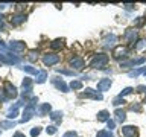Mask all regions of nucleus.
<instances>
[{
	"mask_svg": "<svg viewBox=\"0 0 146 137\" xmlns=\"http://www.w3.org/2000/svg\"><path fill=\"white\" fill-rule=\"evenodd\" d=\"M132 91H134V90H132V88H131V87H126V88H125V90H123V91H122V93H120V94H119V96H120V98H123V96H126V94H129V93H132Z\"/></svg>",
	"mask_w": 146,
	"mask_h": 137,
	"instance_id": "c756f323",
	"label": "nucleus"
},
{
	"mask_svg": "<svg viewBox=\"0 0 146 137\" xmlns=\"http://www.w3.org/2000/svg\"><path fill=\"white\" fill-rule=\"evenodd\" d=\"M126 119V113L123 110H116V120L117 122H125Z\"/></svg>",
	"mask_w": 146,
	"mask_h": 137,
	"instance_id": "a211bd4d",
	"label": "nucleus"
},
{
	"mask_svg": "<svg viewBox=\"0 0 146 137\" xmlns=\"http://www.w3.org/2000/svg\"><path fill=\"white\" fill-rule=\"evenodd\" d=\"M98 119L100 122H108L110 120V113L107 111V110H102V111L98 113Z\"/></svg>",
	"mask_w": 146,
	"mask_h": 137,
	"instance_id": "dca6fc26",
	"label": "nucleus"
},
{
	"mask_svg": "<svg viewBox=\"0 0 146 137\" xmlns=\"http://www.w3.org/2000/svg\"><path fill=\"white\" fill-rule=\"evenodd\" d=\"M25 47H26V46H25L23 41H11L9 46H8V49H11L12 52H23Z\"/></svg>",
	"mask_w": 146,
	"mask_h": 137,
	"instance_id": "39448f33",
	"label": "nucleus"
},
{
	"mask_svg": "<svg viewBox=\"0 0 146 137\" xmlns=\"http://www.w3.org/2000/svg\"><path fill=\"white\" fill-rule=\"evenodd\" d=\"M82 96L84 98H93V99H102V94L100 93H98V91H94L93 88H87L85 90V93H82Z\"/></svg>",
	"mask_w": 146,
	"mask_h": 137,
	"instance_id": "1a4fd4ad",
	"label": "nucleus"
},
{
	"mask_svg": "<svg viewBox=\"0 0 146 137\" xmlns=\"http://www.w3.org/2000/svg\"><path fill=\"white\" fill-rule=\"evenodd\" d=\"M98 137H113V134L110 131H99L98 132Z\"/></svg>",
	"mask_w": 146,
	"mask_h": 137,
	"instance_id": "c85d7f7f",
	"label": "nucleus"
},
{
	"mask_svg": "<svg viewBox=\"0 0 146 137\" xmlns=\"http://www.w3.org/2000/svg\"><path fill=\"white\" fill-rule=\"evenodd\" d=\"M12 137H26V136L23 134V132H15V134H14Z\"/></svg>",
	"mask_w": 146,
	"mask_h": 137,
	"instance_id": "e433bc0d",
	"label": "nucleus"
},
{
	"mask_svg": "<svg viewBox=\"0 0 146 137\" xmlns=\"http://www.w3.org/2000/svg\"><path fill=\"white\" fill-rule=\"evenodd\" d=\"M23 70L27 72V73H31V75H38V70L34 68V67H31V66H25V67H23Z\"/></svg>",
	"mask_w": 146,
	"mask_h": 137,
	"instance_id": "4be33fe9",
	"label": "nucleus"
},
{
	"mask_svg": "<svg viewBox=\"0 0 146 137\" xmlns=\"http://www.w3.org/2000/svg\"><path fill=\"white\" fill-rule=\"evenodd\" d=\"M14 125H15V122H11V120H6V122H0V126L2 128H12Z\"/></svg>",
	"mask_w": 146,
	"mask_h": 137,
	"instance_id": "b1692460",
	"label": "nucleus"
},
{
	"mask_svg": "<svg viewBox=\"0 0 146 137\" xmlns=\"http://www.w3.org/2000/svg\"><path fill=\"white\" fill-rule=\"evenodd\" d=\"M125 40H128L129 43H134V41L137 40V31H134V29L126 31V34H125Z\"/></svg>",
	"mask_w": 146,
	"mask_h": 137,
	"instance_id": "ddd939ff",
	"label": "nucleus"
},
{
	"mask_svg": "<svg viewBox=\"0 0 146 137\" xmlns=\"http://www.w3.org/2000/svg\"><path fill=\"white\" fill-rule=\"evenodd\" d=\"M70 66H72V68L75 67L76 70H82V68L85 67V63H84V59H82L81 57H75L70 61Z\"/></svg>",
	"mask_w": 146,
	"mask_h": 137,
	"instance_id": "423d86ee",
	"label": "nucleus"
},
{
	"mask_svg": "<svg viewBox=\"0 0 146 137\" xmlns=\"http://www.w3.org/2000/svg\"><path fill=\"white\" fill-rule=\"evenodd\" d=\"M70 87L73 90H79V88H82V82L81 81H72L70 82Z\"/></svg>",
	"mask_w": 146,
	"mask_h": 137,
	"instance_id": "5701e85b",
	"label": "nucleus"
},
{
	"mask_svg": "<svg viewBox=\"0 0 146 137\" xmlns=\"http://www.w3.org/2000/svg\"><path fill=\"white\" fill-rule=\"evenodd\" d=\"M58 73H62V75H75V72H72V70H61V68H58Z\"/></svg>",
	"mask_w": 146,
	"mask_h": 137,
	"instance_id": "2f4dec72",
	"label": "nucleus"
},
{
	"mask_svg": "<svg viewBox=\"0 0 146 137\" xmlns=\"http://www.w3.org/2000/svg\"><path fill=\"white\" fill-rule=\"evenodd\" d=\"M135 132H137V130H135L134 126H131V125L122 128V136H123V137H134Z\"/></svg>",
	"mask_w": 146,
	"mask_h": 137,
	"instance_id": "6e6552de",
	"label": "nucleus"
},
{
	"mask_svg": "<svg viewBox=\"0 0 146 137\" xmlns=\"http://www.w3.org/2000/svg\"><path fill=\"white\" fill-rule=\"evenodd\" d=\"M140 73H143V67H141V68H137V70L129 72V76H131V78H135V76H139Z\"/></svg>",
	"mask_w": 146,
	"mask_h": 137,
	"instance_id": "cd10ccee",
	"label": "nucleus"
},
{
	"mask_svg": "<svg viewBox=\"0 0 146 137\" xmlns=\"http://www.w3.org/2000/svg\"><path fill=\"white\" fill-rule=\"evenodd\" d=\"M62 46H64V41H62V40H55V41H53V43H52V44H50V47H52V49H55V50H56V49H61V47H62Z\"/></svg>",
	"mask_w": 146,
	"mask_h": 137,
	"instance_id": "412c9836",
	"label": "nucleus"
},
{
	"mask_svg": "<svg viewBox=\"0 0 146 137\" xmlns=\"http://www.w3.org/2000/svg\"><path fill=\"white\" fill-rule=\"evenodd\" d=\"M59 55L56 53H47V55H44V58H43V63L46 64V66H53V64H56L59 61Z\"/></svg>",
	"mask_w": 146,
	"mask_h": 137,
	"instance_id": "20e7f679",
	"label": "nucleus"
},
{
	"mask_svg": "<svg viewBox=\"0 0 146 137\" xmlns=\"http://www.w3.org/2000/svg\"><path fill=\"white\" fill-rule=\"evenodd\" d=\"M52 82L56 85V88H59L61 91H67L68 90V87L66 85V82H64L62 79H59V78H52Z\"/></svg>",
	"mask_w": 146,
	"mask_h": 137,
	"instance_id": "9d476101",
	"label": "nucleus"
},
{
	"mask_svg": "<svg viewBox=\"0 0 146 137\" xmlns=\"http://www.w3.org/2000/svg\"><path fill=\"white\" fill-rule=\"evenodd\" d=\"M107 125H108V131H110V130H114V125H116V122H114V120H108Z\"/></svg>",
	"mask_w": 146,
	"mask_h": 137,
	"instance_id": "473e14b6",
	"label": "nucleus"
},
{
	"mask_svg": "<svg viewBox=\"0 0 146 137\" xmlns=\"http://www.w3.org/2000/svg\"><path fill=\"white\" fill-rule=\"evenodd\" d=\"M2 29H3V18L0 17V31H2Z\"/></svg>",
	"mask_w": 146,
	"mask_h": 137,
	"instance_id": "4c0bfd02",
	"label": "nucleus"
},
{
	"mask_svg": "<svg viewBox=\"0 0 146 137\" xmlns=\"http://www.w3.org/2000/svg\"><path fill=\"white\" fill-rule=\"evenodd\" d=\"M40 132H41V128H40V126H34V128L31 130V136H32V137H36Z\"/></svg>",
	"mask_w": 146,
	"mask_h": 137,
	"instance_id": "a878e982",
	"label": "nucleus"
},
{
	"mask_svg": "<svg viewBox=\"0 0 146 137\" xmlns=\"http://www.w3.org/2000/svg\"><path fill=\"white\" fill-rule=\"evenodd\" d=\"M50 110H52V107H50V104H43L41 107L36 110V113L40 114V116H46L47 113H50Z\"/></svg>",
	"mask_w": 146,
	"mask_h": 137,
	"instance_id": "4468645a",
	"label": "nucleus"
},
{
	"mask_svg": "<svg viewBox=\"0 0 146 137\" xmlns=\"http://www.w3.org/2000/svg\"><path fill=\"white\" fill-rule=\"evenodd\" d=\"M5 94H6V98L8 99H11V98H17V88L14 87L11 82H5V91H3Z\"/></svg>",
	"mask_w": 146,
	"mask_h": 137,
	"instance_id": "7ed1b4c3",
	"label": "nucleus"
},
{
	"mask_svg": "<svg viewBox=\"0 0 146 137\" xmlns=\"http://www.w3.org/2000/svg\"><path fill=\"white\" fill-rule=\"evenodd\" d=\"M110 87H111V79H108V78L100 79L98 82V91H107Z\"/></svg>",
	"mask_w": 146,
	"mask_h": 137,
	"instance_id": "0eeeda50",
	"label": "nucleus"
},
{
	"mask_svg": "<svg viewBox=\"0 0 146 137\" xmlns=\"http://www.w3.org/2000/svg\"><path fill=\"white\" fill-rule=\"evenodd\" d=\"M26 20V17H25V14H15L12 18H11V23L14 26H18V25H21L23 21Z\"/></svg>",
	"mask_w": 146,
	"mask_h": 137,
	"instance_id": "9b49d317",
	"label": "nucleus"
},
{
	"mask_svg": "<svg viewBox=\"0 0 146 137\" xmlns=\"http://www.w3.org/2000/svg\"><path fill=\"white\" fill-rule=\"evenodd\" d=\"M0 61L5 63V64H9V66H12V64H18L20 63V58L14 57L11 52H8V47H3L0 49Z\"/></svg>",
	"mask_w": 146,
	"mask_h": 137,
	"instance_id": "f257e3e1",
	"label": "nucleus"
},
{
	"mask_svg": "<svg viewBox=\"0 0 146 137\" xmlns=\"http://www.w3.org/2000/svg\"><path fill=\"white\" fill-rule=\"evenodd\" d=\"M50 119H52L53 122H61V119H62V113H61V111H53L52 114H50Z\"/></svg>",
	"mask_w": 146,
	"mask_h": 137,
	"instance_id": "aec40b11",
	"label": "nucleus"
},
{
	"mask_svg": "<svg viewBox=\"0 0 146 137\" xmlns=\"http://www.w3.org/2000/svg\"><path fill=\"white\" fill-rule=\"evenodd\" d=\"M21 85H23V91H32V79L31 78H25Z\"/></svg>",
	"mask_w": 146,
	"mask_h": 137,
	"instance_id": "2eb2a0df",
	"label": "nucleus"
},
{
	"mask_svg": "<svg viewBox=\"0 0 146 137\" xmlns=\"http://www.w3.org/2000/svg\"><path fill=\"white\" fill-rule=\"evenodd\" d=\"M0 46H2V40H0Z\"/></svg>",
	"mask_w": 146,
	"mask_h": 137,
	"instance_id": "58836bf2",
	"label": "nucleus"
},
{
	"mask_svg": "<svg viewBox=\"0 0 146 137\" xmlns=\"http://www.w3.org/2000/svg\"><path fill=\"white\" fill-rule=\"evenodd\" d=\"M122 104H125V99L120 98V96H119V98H116V99L113 100V105H114V107H119V105H122Z\"/></svg>",
	"mask_w": 146,
	"mask_h": 137,
	"instance_id": "393cba45",
	"label": "nucleus"
},
{
	"mask_svg": "<svg viewBox=\"0 0 146 137\" xmlns=\"http://www.w3.org/2000/svg\"><path fill=\"white\" fill-rule=\"evenodd\" d=\"M62 137H76V132H75V131H68V132H66Z\"/></svg>",
	"mask_w": 146,
	"mask_h": 137,
	"instance_id": "72a5a7b5",
	"label": "nucleus"
},
{
	"mask_svg": "<svg viewBox=\"0 0 146 137\" xmlns=\"http://www.w3.org/2000/svg\"><path fill=\"white\" fill-rule=\"evenodd\" d=\"M116 41H117V37L111 34V35H108L107 38L104 40V46L105 47H113V46L116 44Z\"/></svg>",
	"mask_w": 146,
	"mask_h": 137,
	"instance_id": "f8f14e48",
	"label": "nucleus"
},
{
	"mask_svg": "<svg viewBox=\"0 0 146 137\" xmlns=\"http://www.w3.org/2000/svg\"><path fill=\"white\" fill-rule=\"evenodd\" d=\"M27 58H29L31 61H35V59L38 58V52H36V50H31V52H29V57H27Z\"/></svg>",
	"mask_w": 146,
	"mask_h": 137,
	"instance_id": "bb28decb",
	"label": "nucleus"
},
{
	"mask_svg": "<svg viewBox=\"0 0 146 137\" xmlns=\"http://www.w3.org/2000/svg\"><path fill=\"white\" fill-rule=\"evenodd\" d=\"M131 110H132V111H141V107H140V105H132Z\"/></svg>",
	"mask_w": 146,
	"mask_h": 137,
	"instance_id": "f704fd0d",
	"label": "nucleus"
},
{
	"mask_svg": "<svg viewBox=\"0 0 146 137\" xmlns=\"http://www.w3.org/2000/svg\"><path fill=\"white\" fill-rule=\"evenodd\" d=\"M141 23H143V17H139V20L135 21V26H140Z\"/></svg>",
	"mask_w": 146,
	"mask_h": 137,
	"instance_id": "c9c22d12",
	"label": "nucleus"
},
{
	"mask_svg": "<svg viewBox=\"0 0 146 137\" xmlns=\"http://www.w3.org/2000/svg\"><path fill=\"white\" fill-rule=\"evenodd\" d=\"M107 63H108V55L98 53V55H94L93 59H91L90 66L94 67V68H104L105 66H107Z\"/></svg>",
	"mask_w": 146,
	"mask_h": 137,
	"instance_id": "f03ea898",
	"label": "nucleus"
},
{
	"mask_svg": "<svg viewBox=\"0 0 146 137\" xmlns=\"http://www.w3.org/2000/svg\"><path fill=\"white\" fill-rule=\"evenodd\" d=\"M47 134H55V132H56V126L55 125H50V126H47Z\"/></svg>",
	"mask_w": 146,
	"mask_h": 137,
	"instance_id": "7c9ffc66",
	"label": "nucleus"
},
{
	"mask_svg": "<svg viewBox=\"0 0 146 137\" xmlns=\"http://www.w3.org/2000/svg\"><path fill=\"white\" fill-rule=\"evenodd\" d=\"M126 52L128 50L125 47H117L116 50H114V58H123V57H126Z\"/></svg>",
	"mask_w": 146,
	"mask_h": 137,
	"instance_id": "f3484780",
	"label": "nucleus"
},
{
	"mask_svg": "<svg viewBox=\"0 0 146 137\" xmlns=\"http://www.w3.org/2000/svg\"><path fill=\"white\" fill-rule=\"evenodd\" d=\"M46 79H47V73H46V70H40L38 76H36V82H38V84H43Z\"/></svg>",
	"mask_w": 146,
	"mask_h": 137,
	"instance_id": "6ab92c4d",
	"label": "nucleus"
}]
</instances>
